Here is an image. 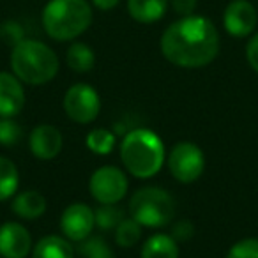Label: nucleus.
Segmentation results:
<instances>
[{
  "label": "nucleus",
  "instance_id": "23",
  "mask_svg": "<svg viewBox=\"0 0 258 258\" xmlns=\"http://www.w3.org/2000/svg\"><path fill=\"white\" fill-rule=\"evenodd\" d=\"M78 251L83 258H115L111 247L101 237H87L80 242Z\"/></svg>",
  "mask_w": 258,
  "mask_h": 258
},
{
  "label": "nucleus",
  "instance_id": "17",
  "mask_svg": "<svg viewBox=\"0 0 258 258\" xmlns=\"http://www.w3.org/2000/svg\"><path fill=\"white\" fill-rule=\"evenodd\" d=\"M140 258H179V246L172 235L154 233L145 240Z\"/></svg>",
  "mask_w": 258,
  "mask_h": 258
},
{
  "label": "nucleus",
  "instance_id": "30",
  "mask_svg": "<svg viewBox=\"0 0 258 258\" xmlns=\"http://www.w3.org/2000/svg\"><path fill=\"white\" fill-rule=\"evenodd\" d=\"M118 2L120 0H92V6L99 11H111L113 8H117Z\"/></svg>",
  "mask_w": 258,
  "mask_h": 258
},
{
  "label": "nucleus",
  "instance_id": "26",
  "mask_svg": "<svg viewBox=\"0 0 258 258\" xmlns=\"http://www.w3.org/2000/svg\"><path fill=\"white\" fill-rule=\"evenodd\" d=\"M0 39L4 41L8 46L13 48L25 39V32H23L22 25L18 22L8 20V22L0 23Z\"/></svg>",
  "mask_w": 258,
  "mask_h": 258
},
{
  "label": "nucleus",
  "instance_id": "27",
  "mask_svg": "<svg viewBox=\"0 0 258 258\" xmlns=\"http://www.w3.org/2000/svg\"><path fill=\"white\" fill-rule=\"evenodd\" d=\"M195 233V226L189 219H182V221H177L172 228V237L175 239V242H184V240H189Z\"/></svg>",
  "mask_w": 258,
  "mask_h": 258
},
{
  "label": "nucleus",
  "instance_id": "12",
  "mask_svg": "<svg viewBox=\"0 0 258 258\" xmlns=\"http://www.w3.org/2000/svg\"><path fill=\"white\" fill-rule=\"evenodd\" d=\"M62 133L60 129L51 124H41L32 129L29 137V149L37 159L51 161L62 151Z\"/></svg>",
  "mask_w": 258,
  "mask_h": 258
},
{
  "label": "nucleus",
  "instance_id": "29",
  "mask_svg": "<svg viewBox=\"0 0 258 258\" xmlns=\"http://www.w3.org/2000/svg\"><path fill=\"white\" fill-rule=\"evenodd\" d=\"M246 58H247V64L251 66V69L258 73V32L251 34L249 41H247Z\"/></svg>",
  "mask_w": 258,
  "mask_h": 258
},
{
  "label": "nucleus",
  "instance_id": "21",
  "mask_svg": "<svg viewBox=\"0 0 258 258\" xmlns=\"http://www.w3.org/2000/svg\"><path fill=\"white\" fill-rule=\"evenodd\" d=\"M142 239V225L133 218H124L115 228V242L120 247H133Z\"/></svg>",
  "mask_w": 258,
  "mask_h": 258
},
{
  "label": "nucleus",
  "instance_id": "18",
  "mask_svg": "<svg viewBox=\"0 0 258 258\" xmlns=\"http://www.w3.org/2000/svg\"><path fill=\"white\" fill-rule=\"evenodd\" d=\"M66 62L75 73H89L96 66V53L89 44L76 41L66 51Z\"/></svg>",
  "mask_w": 258,
  "mask_h": 258
},
{
  "label": "nucleus",
  "instance_id": "7",
  "mask_svg": "<svg viewBox=\"0 0 258 258\" xmlns=\"http://www.w3.org/2000/svg\"><path fill=\"white\" fill-rule=\"evenodd\" d=\"M64 110L76 124H90L101 111V97L89 83H75L64 96Z\"/></svg>",
  "mask_w": 258,
  "mask_h": 258
},
{
  "label": "nucleus",
  "instance_id": "13",
  "mask_svg": "<svg viewBox=\"0 0 258 258\" xmlns=\"http://www.w3.org/2000/svg\"><path fill=\"white\" fill-rule=\"evenodd\" d=\"M25 106V90L15 73L0 71V117H16Z\"/></svg>",
  "mask_w": 258,
  "mask_h": 258
},
{
  "label": "nucleus",
  "instance_id": "5",
  "mask_svg": "<svg viewBox=\"0 0 258 258\" xmlns=\"http://www.w3.org/2000/svg\"><path fill=\"white\" fill-rule=\"evenodd\" d=\"M175 214V204L170 193L161 187H142L129 200V216L147 228L170 225Z\"/></svg>",
  "mask_w": 258,
  "mask_h": 258
},
{
  "label": "nucleus",
  "instance_id": "31",
  "mask_svg": "<svg viewBox=\"0 0 258 258\" xmlns=\"http://www.w3.org/2000/svg\"><path fill=\"white\" fill-rule=\"evenodd\" d=\"M0 258H2V256H0Z\"/></svg>",
  "mask_w": 258,
  "mask_h": 258
},
{
  "label": "nucleus",
  "instance_id": "20",
  "mask_svg": "<svg viewBox=\"0 0 258 258\" xmlns=\"http://www.w3.org/2000/svg\"><path fill=\"white\" fill-rule=\"evenodd\" d=\"M115 142H117V137L111 133L110 129H104V127L92 129L85 138L87 149L97 156L110 154L115 149Z\"/></svg>",
  "mask_w": 258,
  "mask_h": 258
},
{
  "label": "nucleus",
  "instance_id": "15",
  "mask_svg": "<svg viewBox=\"0 0 258 258\" xmlns=\"http://www.w3.org/2000/svg\"><path fill=\"white\" fill-rule=\"evenodd\" d=\"M170 8V0H127L129 16L138 23H156L165 18Z\"/></svg>",
  "mask_w": 258,
  "mask_h": 258
},
{
  "label": "nucleus",
  "instance_id": "24",
  "mask_svg": "<svg viewBox=\"0 0 258 258\" xmlns=\"http://www.w3.org/2000/svg\"><path fill=\"white\" fill-rule=\"evenodd\" d=\"M23 137V127L15 120V117H0V145L15 147Z\"/></svg>",
  "mask_w": 258,
  "mask_h": 258
},
{
  "label": "nucleus",
  "instance_id": "9",
  "mask_svg": "<svg viewBox=\"0 0 258 258\" xmlns=\"http://www.w3.org/2000/svg\"><path fill=\"white\" fill-rule=\"evenodd\" d=\"M96 218H94V209L89 207L83 202H75L68 205L60 216V230L62 235L69 242H82L87 237H90Z\"/></svg>",
  "mask_w": 258,
  "mask_h": 258
},
{
  "label": "nucleus",
  "instance_id": "2",
  "mask_svg": "<svg viewBox=\"0 0 258 258\" xmlns=\"http://www.w3.org/2000/svg\"><path fill=\"white\" fill-rule=\"evenodd\" d=\"M120 159L129 175L151 179L166 161L165 144L152 129H131L120 144Z\"/></svg>",
  "mask_w": 258,
  "mask_h": 258
},
{
  "label": "nucleus",
  "instance_id": "10",
  "mask_svg": "<svg viewBox=\"0 0 258 258\" xmlns=\"http://www.w3.org/2000/svg\"><path fill=\"white\" fill-rule=\"evenodd\" d=\"M258 23L256 8L249 0H232L223 11V27L232 37L242 39L254 34Z\"/></svg>",
  "mask_w": 258,
  "mask_h": 258
},
{
  "label": "nucleus",
  "instance_id": "25",
  "mask_svg": "<svg viewBox=\"0 0 258 258\" xmlns=\"http://www.w3.org/2000/svg\"><path fill=\"white\" fill-rule=\"evenodd\" d=\"M226 258H258V239L247 237L230 247Z\"/></svg>",
  "mask_w": 258,
  "mask_h": 258
},
{
  "label": "nucleus",
  "instance_id": "3",
  "mask_svg": "<svg viewBox=\"0 0 258 258\" xmlns=\"http://www.w3.org/2000/svg\"><path fill=\"white\" fill-rule=\"evenodd\" d=\"M94 18L89 0H48L43 8L44 32L55 41H75L90 27Z\"/></svg>",
  "mask_w": 258,
  "mask_h": 258
},
{
  "label": "nucleus",
  "instance_id": "22",
  "mask_svg": "<svg viewBox=\"0 0 258 258\" xmlns=\"http://www.w3.org/2000/svg\"><path fill=\"white\" fill-rule=\"evenodd\" d=\"M94 218H96V226H99L101 230H115L124 219V212L120 207H117V204H101L94 211Z\"/></svg>",
  "mask_w": 258,
  "mask_h": 258
},
{
  "label": "nucleus",
  "instance_id": "14",
  "mask_svg": "<svg viewBox=\"0 0 258 258\" xmlns=\"http://www.w3.org/2000/svg\"><path fill=\"white\" fill-rule=\"evenodd\" d=\"M11 211L18 218L34 221V219L41 218L46 212V197L37 189L20 191V193H16L13 197Z\"/></svg>",
  "mask_w": 258,
  "mask_h": 258
},
{
  "label": "nucleus",
  "instance_id": "11",
  "mask_svg": "<svg viewBox=\"0 0 258 258\" xmlns=\"http://www.w3.org/2000/svg\"><path fill=\"white\" fill-rule=\"evenodd\" d=\"M32 235L16 221L0 225V256L2 258H27L32 251Z\"/></svg>",
  "mask_w": 258,
  "mask_h": 258
},
{
  "label": "nucleus",
  "instance_id": "8",
  "mask_svg": "<svg viewBox=\"0 0 258 258\" xmlns=\"http://www.w3.org/2000/svg\"><path fill=\"white\" fill-rule=\"evenodd\" d=\"M127 177L117 166H101L90 175L89 189L97 204H118L127 195Z\"/></svg>",
  "mask_w": 258,
  "mask_h": 258
},
{
  "label": "nucleus",
  "instance_id": "4",
  "mask_svg": "<svg viewBox=\"0 0 258 258\" xmlns=\"http://www.w3.org/2000/svg\"><path fill=\"white\" fill-rule=\"evenodd\" d=\"M58 57L48 44L37 39H23L11 48V69L16 78L29 85L50 83L58 73Z\"/></svg>",
  "mask_w": 258,
  "mask_h": 258
},
{
  "label": "nucleus",
  "instance_id": "28",
  "mask_svg": "<svg viewBox=\"0 0 258 258\" xmlns=\"http://www.w3.org/2000/svg\"><path fill=\"white\" fill-rule=\"evenodd\" d=\"M198 0H170V6L177 15L182 18V16H191L197 11Z\"/></svg>",
  "mask_w": 258,
  "mask_h": 258
},
{
  "label": "nucleus",
  "instance_id": "19",
  "mask_svg": "<svg viewBox=\"0 0 258 258\" xmlns=\"http://www.w3.org/2000/svg\"><path fill=\"white\" fill-rule=\"evenodd\" d=\"M20 186L18 166L9 158L0 156V202H6L16 195Z\"/></svg>",
  "mask_w": 258,
  "mask_h": 258
},
{
  "label": "nucleus",
  "instance_id": "16",
  "mask_svg": "<svg viewBox=\"0 0 258 258\" xmlns=\"http://www.w3.org/2000/svg\"><path fill=\"white\" fill-rule=\"evenodd\" d=\"M32 258H75V251L66 237L46 235L32 247Z\"/></svg>",
  "mask_w": 258,
  "mask_h": 258
},
{
  "label": "nucleus",
  "instance_id": "6",
  "mask_svg": "<svg viewBox=\"0 0 258 258\" xmlns=\"http://www.w3.org/2000/svg\"><path fill=\"white\" fill-rule=\"evenodd\" d=\"M168 168L173 179L182 184L198 180L205 168L204 151L193 142H179L168 154Z\"/></svg>",
  "mask_w": 258,
  "mask_h": 258
},
{
  "label": "nucleus",
  "instance_id": "1",
  "mask_svg": "<svg viewBox=\"0 0 258 258\" xmlns=\"http://www.w3.org/2000/svg\"><path fill=\"white\" fill-rule=\"evenodd\" d=\"M219 32L207 16H182L165 29L161 53L177 68L198 69L209 66L219 53Z\"/></svg>",
  "mask_w": 258,
  "mask_h": 258
}]
</instances>
